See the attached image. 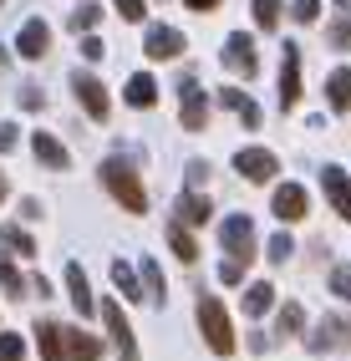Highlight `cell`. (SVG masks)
<instances>
[{
	"mask_svg": "<svg viewBox=\"0 0 351 361\" xmlns=\"http://www.w3.org/2000/svg\"><path fill=\"white\" fill-rule=\"evenodd\" d=\"M6 194H11V183H6V173H0V199H6Z\"/></svg>",
	"mask_w": 351,
	"mask_h": 361,
	"instance_id": "cell-42",
	"label": "cell"
},
{
	"mask_svg": "<svg viewBox=\"0 0 351 361\" xmlns=\"http://www.w3.org/2000/svg\"><path fill=\"white\" fill-rule=\"evenodd\" d=\"M219 239H224V250H229V259H254V224L245 219V214H234V219H224L219 224Z\"/></svg>",
	"mask_w": 351,
	"mask_h": 361,
	"instance_id": "cell-4",
	"label": "cell"
},
{
	"mask_svg": "<svg viewBox=\"0 0 351 361\" xmlns=\"http://www.w3.org/2000/svg\"><path fill=\"white\" fill-rule=\"evenodd\" d=\"M143 290L163 305V270H158V259H143Z\"/></svg>",
	"mask_w": 351,
	"mask_h": 361,
	"instance_id": "cell-29",
	"label": "cell"
},
{
	"mask_svg": "<svg viewBox=\"0 0 351 361\" xmlns=\"http://www.w3.org/2000/svg\"><path fill=\"white\" fill-rule=\"evenodd\" d=\"M102 51H107V46H102V41H97V36H87V41H82V56H87V61H97V56H102Z\"/></svg>",
	"mask_w": 351,
	"mask_h": 361,
	"instance_id": "cell-38",
	"label": "cell"
},
{
	"mask_svg": "<svg viewBox=\"0 0 351 361\" xmlns=\"http://www.w3.org/2000/svg\"><path fill=\"white\" fill-rule=\"evenodd\" d=\"M219 280H224V285H240V280H245V259H224V264H219Z\"/></svg>",
	"mask_w": 351,
	"mask_h": 361,
	"instance_id": "cell-36",
	"label": "cell"
},
{
	"mask_svg": "<svg viewBox=\"0 0 351 361\" xmlns=\"http://www.w3.org/2000/svg\"><path fill=\"white\" fill-rule=\"evenodd\" d=\"M0 239H6V245L16 250V255H36V239L20 229V224H0Z\"/></svg>",
	"mask_w": 351,
	"mask_h": 361,
	"instance_id": "cell-27",
	"label": "cell"
},
{
	"mask_svg": "<svg viewBox=\"0 0 351 361\" xmlns=\"http://www.w3.org/2000/svg\"><path fill=\"white\" fill-rule=\"evenodd\" d=\"M326 102H331L336 112H346V107H351V71H346V66H336V71H331V82H326Z\"/></svg>",
	"mask_w": 351,
	"mask_h": 361,
	"instance_id": "cell-24",
	"label": "cell"
},
{
	"mask_svg": "<svg viewBox=\"0 0 351 361\" xmlns=\"http://www.w3.org/2000/svg\"><path fill=\"white\" fill-rule=\"evenodd\" d=\"M46 46H51V26H46V20H26V26H20V36H16V51L26 56V61H41Z\"/></svg>",
	"mask_w": 351,
	"mask_h": 361,
	"instance_id": "cell-15",
	"label": "cell"
},
{
	"mask_svg": "<svg viewBox=\"0 0 351 361\" xmlns=\"http://www.w3.org/2000/svg\"><path fill=\"white\" fill-rule=\"evenodd\" d=\"M254 26H260V31L280 26V0H254Z\"/></svg>",
	"mask_w": 351,
	"mask_h": 361,
	"instance_id": "cell-28",
	"label": "cell"
},
{
	"mask_svg": "<svg viewBox=\"0 0 351 361\" xmlns=\"http://www.w3.org/2000/svg\"><path fill=\"white\" fill-rule=\"evenodd\" d=\"M290 16L300 20V26H311V20L321 16V0H295V6H290Z\"/></svg>",
	"mask_w": 351,
	"mask_h": 361,
	"instance_id": "cell-35",
	"label": "cell"
},
{
	"mask_svg": "<svg viewBox=\"0 0 351 361\" xmlns=\"http://www.w3.org/2000/svg\"><path fill=\"white\" fill-rule=\"evenodd\" d=\"M300 326H306V310H300L295 300H285V305H280V316H275V331L280 336H295Z\"/></svg>",
	"mask_w": 351,
	"mask_h": 361,
	"instance_id": "cell-26",
	"label": "cell"
},
{
	"mask_svg": "<svg viewBox=\"0 0 351 361\" xmlns=\"http://www.w3.org/2000/svg\"><path fill=\"white\" fill-rule=\"evenodd\" d=\"M20 356H26V341L16 331H0V361H20Z\"/></svg>",
	"mask_w": 351,
	"mask_h": 361,
	"instance_id": "cell-31",
	"label": "cell"
},
{
	"mask_svg": "<svg viewBox=\"0 0 351 361\" xmlns=\"http://www.w3.org/2000/svg\"><path fill=\"white\" fill-rule=\"evenodd\" d=\"M194 316H199V331H204L209 351H214V356H229V351H234V326H229V310H224L214 295H199Z\"/></svg>",
	"mask_w": 351,
	"mask_h": 361,
	"instance_id": "cell-3",
	"label": "cell"
},
{
	"mask_svg": "<svg viewBox=\"0 0 351 361\" xmlns=\"http://www.w3.org/2000/svg\"><path fill=\"white\" fill-rule=\"evenodd\" d=\"M123 97H128V107H153V102H158V82L148 77V71H137V77H128V92H123Z\"/></svg>",
	"mask_w": 351,
	"mask_h": 361,
	"instance_id": "cell-21",
	"label": "cell"
},
{
	"mask_svg": "<svg viewBox=\"0 0 351 361\" xmlns=\"http://www.w3.org/2000/svg\"><path fill=\"white\" fill-rule=\"evenodd\" d=\"M102 183H107V194L123 204L128 214H148V194H143V183H137V173L123 158H107L102 163Z\"/></svg>",
	"mask_w": 351,
	"mask_h": 361,
	"instance_id": "cell-2",
	"label": "cell"
},
{
	"mask_svg": "<svg viewBox=\"0 0 351 361\" xmlns=\"http://www.w3.org/2000/svg\"><path fill=\"white\" fill-rule=\"evenodd\" d=\"M168 245H173V255H178L183 264H194V259H199V239L189 234V224H183V219L168 224Z\"/></svg>",
	"mask_w": 351,
	"mask_h": 361,
	"instance_id": "cell-22",
	"label": "cell"
},
{
	"mask_svg": "<svg viewBox=\"0 0 351 361\" xmlns=\"http://www.w3.org/2000/svg\"><path fill=\"white\" fill-rule=\"evenodd\" d=\"M183 6H189V11H199V16H204V11H219V0H183Z\"/></svg>",
	"mask_w": 351,
	"mask_h": 361,
	"instance_id": "cell-40",
	"label": "cell"
},
{
	"mask_svg": "<svg viewBox=\"0 0 351 361\" xmlns=\"http://www.w3.org/2000/svg\"><path fill=\"white\" fill-rule=\"evenodd\" d=\"M204 178H209V168H204V163H189V188H199Z\"/></svg>",
	"mask_w": 351,
	"mask_h": 361,
	"instance_id": "cell-39",
	"label": "cell"
},
{
	"mask_svg": "<svg viewBox=\"0 0 351 361\" xmlns=\"http://www.w3.org/2000/svg\"><path fill=\"white\" fill-rule=\"evenodd\" d=\"M102 321H107V331H112L117 351H123V361H137V336H133V326L123 321V305H117V300H102Z\"/></svg>",
	"mask_w": 351,
	"mask_h": 361,
	"instance_id": "cell-9",
	"label": "cell"
},
{
	"mask_svg": "<svg viewBox=\"0 0 351 361\" xmlns=\"http://www.w3.org/2000/svg\"><path fill=\"white\" fill-rule=\"evenodd\" d=\"M270 305H275V285H270V280H254L250 290H245V316L254 321V316H265Z\"/></svg>",
	"mask_w": 351,
	"mask_h": 361,
	"instance_id": "cell-23",
	"label": "cell"
},
{
	"mask_svg": "<svg viewBox=\"0 0 351 361\" xmlns=\"http://www.w3.org/2000/svg\"><path fill=\"white\" fill-rule=\"evenodd\" d=\"M72 92H77V102L87 107L92 123H107V87L92 77V71H77V77H72Z\"/></svg>",
	"mask_w": 351,
	"mask_h": 361,
	"instance_id": "cell-6",
	"label": "cell"
},
{
	"mask_svg": "<svg viewBox=\"0 0 351 361\" xmlns=\"http://www.w3.org/2000/svg\"><path fill=\"white\" fill-rule=\"evenodd\" d=\"M0 6H6V0H0Z\"/></svg>",
	"mask_w": 351,
	"mask_h": 361,
	"instance_id": "cell-44",
	"label": "cell"
},
{
	"mask_svg": "<svg viewBox=\"0 0 351 361\" xmlns=\"http://www.w3.org/2000/svg\"><path fill=\"white\" fill-rule=\"evenodd\" d=\"M331 290L341 300H351V264H336V270H331Z\"/></svg>",
	"mask_w": 351,
	"mask_h": 361,
	"instance_id": "cell-34",
	"label": "cell"
},
{
	"mask_svg": "<svg viewBox=\"0 0 351 361\" xmlns=\"http://www.w3.org/2000/svg\"><path fill=\"white\" fill-rule=\"evenodd\" d=\"M300 102V51L285 41V61H280V107H295Z\"/></svg>",
	"mask_w": 351,
	"mask_h": 361,
	"instance_id": "cell-11",
	"label": "cell"
},
{
	"mask_svg": "<svg viewBox=\"0 0 351 361\" xmlns=\"http://www.w3.org/2000/svg\"><path fill=\"white\" fill-rule=\"evenodd\" d=\"M321 188H326V199L336 204V214L351 224V178L341 173V168H331V163H326V168H321Z\"/></svg>",
	"mask_w": 351,
	"mask_h": 361,
	"instance_id": "cell-13",
	"label": "cell"
},
{
	"mask_svg": "<svg viewBox=\"0 0 351 361\" xmlns=\"http://www.w3.org/2000/svg\"><path fill=\"white\" fill-rule=\"evenodd\" d=\"M178 102H183V128H189V133H199L204 123H209V97H204V87L194 82V77H183L178 82Z\"/></svg>",
	"mask_w": 351,
	"mask_h": 361,
	"instance_id": "cell-7",
	"label": "cell"
},
{
	"mask_svg": "<svg viewBox=\"0 0 351 361\" xmlns=\"http://www.w3.org/2000/svg\"><path fill=\"white\" fill-rule=\"evenodd\" d=\"M97 20H102V11H97V6H82V11H72V31L82 36V31L97 26Z\"/></svg>",
	"mask_w": 351,
	"mask_h": 361,
	"instance_id": "cell-32",
	"label": "cell"
},
{
	"mask_svg": "<svg viewBox=\"0 0 351 361\" xmlns=\"http://www.w3.org/2000/svg\"><path fill=\"white\" fill-rule=\"evenodd\" d=\"M270 209H275V219H285V224L306 219V188H300V183H280L275 199H270Z\"/></svg>",
	"mask_w": 351,
	"mask_h": 361,
	"instance_id": "cell-12",
	"label": "cell"
},
{
	"mask_svg": "<svg viewBox=\"0 0 351 361\" xmlns=\"http://www.w3.org/2000/svg\"><path fill=\"white\" fill-rule=\"evenodd\" d=\"M306 346H311L316 356H326V351H346V346H351V316H326Z\"/></svg>",
	"mask_w": 351,
	"mask_h": 361,
	"instance_id": "cell-5",
	"label": "cell"
},
{
	"mask_svg": "<svg viewBox=\"0 0 351 361\" xmlns=\"http://www.w3.org/2000/svg\"><path fill=\"white\" fill-rule=\"evenodd\" d=\"M36 346H41L46 361H97V356H102V341H97V336H82V331L61 326V321L36 326Z\"/></svg>",
	"mask_w": 351,
	"mask_h": 361,
	"instance_id": "cell-1",
	"label": "cell"
},
{
	"mask_svg": "<svg viewBox=\"0 0 351 361\" xmlns=\"http://www.w3.org/2000/svg\"><path fill=\"white\" fill-rule=\"evenodd\" d=\"M0 285H6V290H11V295H26V290H31V285H26V280H20V270H16V264H11V259H0Z\"/></svg>",
	"mask_w": 351,
	"mask_h": 361,
	"instance_id": "cell-30",
	"label": "cell"
},
{
	"mask_svg": "<svg viewBox=\"0 0 351 361\" xmlns=\"http://www.w3.org/2000/svg\"><path fill=\"white\" fill-rule=\"evenodd\" d=\"M326 46H336V51H351V0H336V6H331V26H326Z\"/></svg>",
	"mask_w": 351,
	"mask_h": 361,
	"instance_id": "cell-16",
	"label": "cell"
},
{
	"mask_svg": "<svg viewBox=\"0 0 351 361\" xmlns=\"http://www.w3.org/2000/svg\"><path fill=\"white\" fill-rule=\"evenodd\" d=\"M178 214L173 219H183V224H209V214H214V204H209L199 188H189V194H178V204H173Z\"/></svg>",
	"mask_w": 351,
	"mask_h": 361,
	"instance_id": "cell-18",
	"label": "cell"
},
{
	"mask_svg": "<svg viewBox=\"0 0 351 361\" xmlns=\"http://www.w3.org/2000/svg\"><path fill=\"white\" fill-rule=\"evenodd\" d=\"M6 148H16V128L0 123V153H6Z\"/></svg>",
	"mask_w": 351,
	"mask_h": 361,
	"instance_id": "cell-41",
	"label": "cell"
},
{
	"mask_svg": "<svg viewBox=\"0 0 351 361\" xmlns=\"http://www.w3.org/2000/svg\"><path fill=\"white\" fill-rule=\"evenodd\" d=\"M112 285H117V290H123V300H143V295H148L143 285H137V275L128 270L123 259H112Z\"/></svg>",
	"mask_w": 351,
	"mask_h": 361,
	"instance_id": "cell-25",
	"label": "cell"
},
{
	"mask_svg": "<svg viewBox=\"0 0 351 361\" xmlns=\"http://www.w3.org/2000/svg\"><path fill=\"white\" fill-rule=\"evenodd\" d=\"M234 168H240V178H250V183H270L280 163H275L270 148H245L240 158H234Z\"/></svg>",
	"mask_w": 351,
	"mask_h": 361,
	"instance_id": "cell-10",
	"label": "cell"
},
{
	"mask_svg": "<svg viewBox=\"0 0 351 361\" xmlns=\"http://www.w3.org/2000/svg\"><path fill=\"white\" fill-rule=\"evenodd\" d=\"M66 290H72V305L82 310V316H92V310H97V305H92V285H87V270H82L77 259L66 264Z\"/></svg>",
	"mask_w": 351,
	"mask_h": 361,
	"instance_id": "cell-19",
	"label": "cell"
},
{
	"mask_svg": "<svg viewBox=\"0 0 351 361\" xmlns=\"http://www.w3.org/2000/svg\"><path fill=\"white\" fill-rule=\"evenodd\" d=\"M219 102H224V107H229L234 117H240V123H245V128H260V107H254V102L245 97V92H240V87H224V92H219Z\"/></svg>",
	"mask_w": 351,
	"mask_h": 361,
	"instance_id": "cell-20",
	"label": "cell"
},
{
	"mask_svg": "<svg viewBox=\"0 0 351 361\" xmlns=\"http://www.w3.org/2000/svg\"><path fill=\"white\" fill-rule=\"evenodd\" d=\"M0 66H6V51H0Z\"/></svg>",
	"mask_w": 351,
	"mask_h": 361,
	"instance_id": "cell-43",
	"label": "cell"
},
{
	"mask_svg": "<svg viewBox=\"0 0 351 361\" xmlns=\"http://www.w3.org/2000/svg\"><path fill=\"white\" fill-rule=\"evenodd\" d=\"M112 6H117V16H123V20H143V0H112Z\"/></svg>",
	"mask_w": 351,
	"mask_h": 361,
	"instance_id": "cell-37",
	"label": "cell"
},
{
	"mask_svg": "<svg viewBox=\"0 0 351 361\" xmlns=\"http://www.w3.org/2000/svg\"><path fill=\"white\" fill-rule=\"evenodd\" d=\"M143 51H148L153 61H173V56H183V36H178L173 26H148Z\"/></svg>",
	"mask_w": 351,
	"mask_h": 361,
	"instance_id": "cell-14",
	"label": "cell"
},
{
	"mask_svg": "<svg viewBox=\"0 0 351 361\" xmlns=\"http://www.w3.org/2000/svg\"><path fill=\"white\" fill-rule=\"evenodd\" d=\"M224 66L234 71V77H254V71H260V56H254V41H250L245 31H234V36L224 41Z\"/></svg>",
	"mask_w": 351,
	"mask_h": 361,
	"instance_id": "cell-8",
	"label": "cell"
},
{
	"mask_svg": "<svg viewBox=\"0 0 351 361\" xmlns=\"http://www.w3.org/2000/svg\"><path fill=\"white\" fill-rule=\"evenodd\" d=\"M31 153H36V163L56 168V173H61V168H72V153H66V148H61V142H56L51 133H36V137H31Z\"/></svg>",
	"mask_w": 351,
	"mask_h": 361,
	"instance_id": "cell-17",
	"label": "cell"
},
{
	"mask_svg": "<svg viewBox=\"0 0 351 361\" xmlns=\"http://www.w3.org/2000/svg\"><path fill=\"white\" fill-rule=\"evenodd\" d=\"M290 250H295V239H290V234H275V239H270V264H285Z\"/></svg>",
	"mask_w": 351,
	"mask_h": 361,
	"instance_id": "cell-33",
	"label": "cell"
}]
</instances>
